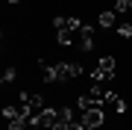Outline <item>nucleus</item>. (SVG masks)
<instances>
[{"mask_svg":"<svg viewBox=\"0 0 132 130\" xmlns=\"http://www.w3.org/2000/svg\"><path fill=\"white\" fill-rule=\"evenodd\" d=\"M38 68H41L44 80L47 83H68V80H76L82 74V65L76 62H56V65H47L44 59H38Z\"/></svg>","mask_w":132,"mask_h":130,"instance_id":"f257e3e1","label":"nucleus"},{"mask_svg":"<svg viewBox=\"0 0 132 130\" xmlns=\"http://www.w3.org/2000/svg\"><path fill=\"white\" fill-rule=\"evenodd\" d=\"M53 27H56V39H59V44L62 47H68V44H73V39H76V33L82 30V21L79 18H53Z\"/></svg>","mask_w":132,"mask_h":130,"instance_id":"f03ea898","label":"nucleus"},{"mask_svg":"<svg viewBox=\"0 0 132 130\" xmlns=\"http://www.w3.org/2000/svg\"><path fill=\"white\" fill-rule=\"evenodd\" d=\"M59 121V110H53V106H44L41 112H35L32 118H29V124L38 127V130H53V124Z\"/></svg>","mask_w":132,"mask_h":130,"instance_id":"7ed1b4c3","label":"nucleus"},{"mask_svg":"<svg viewBox=\"0 0 132 130\" xmlns=\"http://www.w3.org/2000/svg\"><path fill=\"white\" fill-rule=\"evenodd\" d=\"M91 77H94V83H109L114 80V56H103L97 62V68L91 71Z\"/></svg>","mask_w":132,"mask_h":130,"instance_id":"20e7f679","label":"nucleus"},{"mask_svg":"<svg viewBox=\"0 0 132 130\" xmlns=\"http://www.w3.org/2000/svg\"><path fill=\"white\" fill-rule=\"evenodd\" d=\"M79 121H82V127H88V130H100V127H103V121H106V110L79 112Z\"/></svg>","mask_w":132,"mask_h":130,"instance_id":"39448f33","label":"nucleus"},{"mask_svg":"<svg viewBox=\"0 0 132 130\" xmlns=\"http://www.w3.org/2000/svg\"><path fill=\"white\" fill-rule=\"evenodd\" d=\"M21 104H24L27 110L32 112V115H35V112H41V110H44V98L38 95V92H32V95H29V92H21Z\"/></svg>","mask_w":132,"mask_h":130,"instance_id":"423d86ee","label":"nucleus"},{"mask_svg":"<svg viewBox=\"0 0 132 130\" xmlns=\"http://www.w3.org/2000/svg\"><path fill=\"white\" fill-rule=\"evenodd\" d=\"M76 44H79V50H85V53L94 50V27H91V24H82V30H79V42H76Z\"/></svg>","mask_w":132,"mask_h":130,"instance_id":"0eeeda50","label":"nucleus"},{"mask_svg":"<svg viewBox=\"0 0 132 130\" xmlns=\"http://www.w3.org/2000/svg\"><path fill=\"white\" fill-rule=\"evenodd\" d=\"M103 110H109V112H126V104H123L114 92L106 89V95H103Z\"/></svg>","mask_w":132,"mask_h":130,"instance_id":"6e6552de","label":"nucleus"},{"mask_svg":"<svg viewBox=\"0 0 132 130\" xmlns=\"http://www.w3.org/2000/svg\"><path fill=\"white\" fill-rule=\"evenodd\" d=\"M100 27H118V15L114 12H103L100 15Z\"/></svg>","mask_w":132,"mask_h":130,"instance_id":"1a4fd4ad","label":"nucleus"},{"mask_svg":"<svg viewBox=\"0 0 132 130\" xmlns=\"http://www.w3.org/2000/svg\"><path fill=\"white\" fill-rule=\"evenodd\" d=\"M114 30H118L120 39H132V21H123V24H118Z\"/></svg>","mask_w":132,"mask_h":130,"instance_id":"9d476101","label":"nucleus"},{"mask_svg":"<svg viewBox=\"0 0 132 130\" xmlns=\"http://www.w3.org/2000/svg\"><path fill=\"white\" fill-rule=\"evenodd\" d=\"M15 77H18V71H15V68H6L3 77H0V83H3V86H6V83H15Z\"/></svg>","mask_w":132,"mask_h":130,"instance_id":"9b49d317","label":"nucleus"},{"mask_svg":"<svg viewBox=\"0 0 132 130\" xmlns=\"http://www.w3.org/2000/svg\"><path fill=\"white\" fill-rule=\"evenodd\" d=\"M114 12H129V0H114Z\"/></svg>","mask_w":132,"mask_h":130,"instance_id":"f8f14e48","label":"nucleus"},{"mask_svg":"<svg viewBox=\"0 0 132 130\" xmlns=\"http://www.w3.org/2000/svg\"><path fill=\"white\" fill-rule=\"evenodd\" d=\"M9 3H21V0H9Z\"/></svg>","mask_w":132,"mask_h":130,"instance_id":"ddd939ff","label":"nucleus"},{"mask_svg":"<svg viewBox=\"0 0 132 130\" xmlns=\"http://www.w3.org/2000/svg\"><path fill=\"white\" fill-rule=\"evenodd\" d=\"M129 12H132V0H129Z\"/></svg>","mask_w":132,"mask_h":130,"instance_id":"4468645a","label":"nucleus"},{"mask_svg":"<svg viewBox=\"0 0 132 130\" xmlns=\"http://www.w3.org/2000/svg\"><path fill=\"white\" fill-rule=\"evenodd\" d=\"M82 130H88V127H82Z\"/></svg>","mask_w":132,"mask_h":130,"instance_id":"2eb2a0df","label":"nucleus"}]
</instances>
